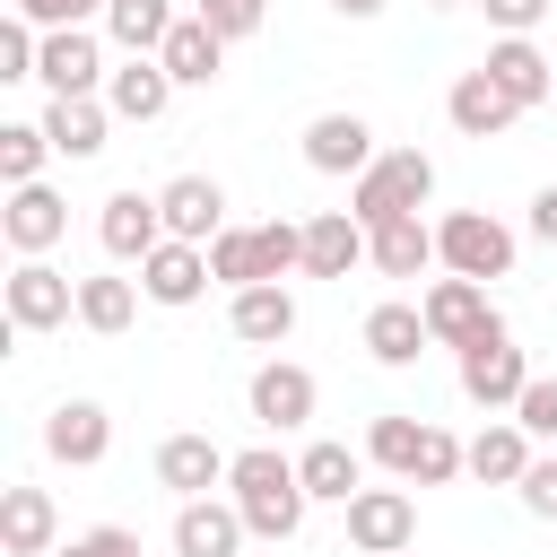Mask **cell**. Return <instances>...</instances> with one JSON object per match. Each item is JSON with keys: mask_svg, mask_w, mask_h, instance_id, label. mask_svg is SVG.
I'll list each match as a JSON object with an SVG mask.
<instances>
[{"mask_svg": "<svg viewBox=\"0 0 557 557\" xmlns=\"http://www.w3.org/2000/svg\"><path fill=\"white\" fill-rule=\"evenodd\" d=\"M383 148H374V131H366V113H313L305 122V165L313 174H366Z\"/></svg>", "mask_w": 557, "mask_h": 557, "instance_id": "cell-17", "label": "cell"}, {"mask_svg": "<svg viewBox=\"0 0 557 557\" xmlns=\"http://www.w3.org/2000/svg\"><path fill=\"white\" fill-rule=\"evenodd\" d=\"M0 235H9V252H17V261H26V252H52V244L70 235V200H61L52 183H9Z\"/></svg>", "mask_w": 557, "mask_h": 557, "instance_id": "cell-10", "label": "cell"}, {"mask_svg": "<svg viewBox=\"0 0 557 557\" xmlns=\"http://www.w3.org/2000/svg\"><path fill=\"white\" fill-rule=\"evenodd\" d=\"M252 540V522L235 513V496H183L174 505V557H235Z\"/></svg>", "mask_w": 557, "mask_h": 557, "instance_id": "cell-13", "label": "cell"}, {"mask_svg": "<svg viewBox=\"0 0 557 557\" xmlns=\"http://www.w3.org/2000/svg\"><path fill=\"white\" fill-rule=\"evenodd\" d=\"M209 270H218V287H252L261 270H252V226H218L209 235Z\"/></svg>", "mask_w": 557, "mask_h": 557, "instance_id": "cell-35", "label": "cell"}, {"mask_svg": "<svg viewBox=\"0 0 557 557\" xmlns=\"http://www.w3.org/2000/svg\"><path fill=\"white\" fill-rule=\"evenodd\" d=\"M479 9H487V26H496V35H531L557 0H479Z\"/></svg>", "mask_w": 557, "mask_h": 557, "instance_id": "cell-40", "label": "cell"}, {"mask_svg": "<svg viewBox=\"0 0 557 557\" xmlns=\"http://www.w3.org/2000/svg\"><path fill=\"white\" fill-rule=\"evenodd\" d=\"M252 270L261 278H287V270H305V226H287V218H261L252 226ZM252 278V287H261Z\"/></svg>", "mask_w": 557, "mask_h": 557, "instance_id": "cell-34", "label": "cell"}, {"mask_svg": "<svg viewBox=\"0 0 557 557\" xmlns=\"http://www.w3.org/2000/svg\"><path fill=\"white\" fill-rule=\"evenodd\" d=\"M522 470H531V435H522V418L505 409V418H487V426L470 435V479H479V487H522Z\"/></svg>", "mask_w": 557, "mask_h": 557, "instance_id": "cell-26", "label": "cell"}, {"mask_svg": "<svg viewBox=\"0 0 557 557\" xmlns=\"http://www.w3.org/2000/svg\"><path fill=\"white\" fill-rule=\"evenodd\" d=\"M357 339H366V357H374V366H418V357L435 348V331H426V313H418L409 296H383V305L366 313V331H357Z\"/></svg>", "mask_w": 557, "mask_h": 557, "instance_id": "cell-19", "label": "cell"}, {"mask_svg": "<svg viewBox=\"0 0 557 557\" xmlns=\"http://www.w3.org/2000/svg\"><path fill=\"white\" fill-rule=\"evenodd\" d=\"M479 70H487V78H496V87H505V96H513L522 113H540V104L557 96V61H548V52L531 44V35H496Z\"/></svg>", "mask_w": 557, "mask_h": 557, "instance_id": "cell-14", "label": "cell"}, {"mask_svg": "<svg viewBox=\"0 0 557 557\" xmlns=\"http://www.w3.org/2000/svg\"><path fill=\"white\" fill-rule=\"evenodd\" d=\"M0 305H9V331H61L78 313V278L52 270L44 252H26L9 278H0Z\"/></svg>", "mask_w": 557, "mask_h": 557, "instance_id": "cell-4", "label": "cell"}, {"mask_svg": "<svg viewBox=\"0 0 557 557\" xmlns=\"http://www.w3.org/2000/svg\"><path fill=\"white\" fill-rule=\"evenodd\" d=\"M78 548H87V557H139V531H122V522H96V531H78Z\"/></svg>", "mask_w": 557, "mask_h": 557, "instance_id": "cell-41", "label": "cell"}, {"mask_svg": "<svg viewBox=\"0 0 557 557\" xmlns=\"http://www.w3.org/2000/svg\"><path fill=\"white\" fill-rule=\"evenodd\" d=\"M435 252H444L453 278H505L522 244H513L505 218H487V209H453V218H435Z\"/></svg>", "mask_w": 557, "mask_h": 557, "instance_id": "cell-3", "label": "cell"}, {"mask_svg": "<svg viewBox=\"0 0 557 557\" xmlns=\"http://www.w3.org/2000/svg\"><path fill=\"white\" fill-rule=\"evenodd\" d=\"M226 496H235V513L252 522V540H296L305 531V479H296V461L278 453V444H252V453H235V470H226Z\"/></svg>", "mask_w": 557, "mask_h": 557, "instance_id": "cell-1", "label": "cell"}, {"mask_svg": "<svg viewBox=\"0 0 557 557\" xmlns=\"http://www.w3.org/2000/svg\"><path fill=\"white\" fill-rule=\"evenodd\" d=\"M244 400H252V418L270 426V435H287V426H305L313 418V374L296 366V357H270V366H252V383H244Z\"/></svg>", "mask_w": 557, "mask_h": 557, "instance_id": "cell-12", "label": "cell"}, {"mask_svg": "<svg viewBox=\"0 0 557 557\" xmlns=\"http://www.w3.org/2000/svg\"><path fill=\"white\" fill-rule=\"evenodd\" d=\"M226 331H235L244 348H278V339L296 331V296H287L278 278H261V287H235V305H226Z\"/></svg>", "mask_w": 557, "mask_h": 557, "instance_id": "cell-25", "label": "cell"}, {"mask_svg": "<svg viewBox=\"0 0 557 557\" xmlns=\"http://www.w3.org/2000/svg\"><path fill=\"white\" fill-rule=\"evenodd\" d=\"M44 131H52V157H104V131H113V104L104 96H52L44 104Z\"/></svg>", "mask_w": 557, "mask_h": 557, "instance_id": "cell-24", "label": "cell"}, {"mask_svg": "<svg viewBox=\"0 0 557 557\" xmlns=\"http://www.w3.org/2000/svg\"><path fill=\"white\" fill-rule=\"evenodd\" d=\"M174 0H104V44H122V52H157L165 35H174Z\"/></svg>", "mask_w": 557, "mask_h": 557, "instance_id": "cell-30", "label": "cell"}, {"mask_svg": "<svg viewBox=\"0 0 557 557\" xmlns=\"http://www.w3.org/2000/svg\"><path fill=\"white\" fill-rule=\"evenodd\" d=\"M209 244H183V235H165L148 261H139V296L148 305H165V313H183V305H200L209 296Z\"/></svg>", "mask_w": 557, "mask_h": 557, "instance_id": "cell-8", "label": "cell"}, {"mask_svg": "<svg viewBox=\"0 0 557 557\" xmlns=\"http://www.w3.org/2000/svg\"><path fill=\"white\" fill-rule=\"evenodd\" d=\"M296 479H305V496H313V505H348V496L366 487V453H348V444L313 435V444L296 453Z\"/></svg>", "mask_w": 557, "mask_h": 557, "instance_id": "cell-29", "label": "cell"}, {"mask_svg": "<svg viewBox=\"0 0 557 557\" xmlns=\"http://www.w3.org/2000/svg\"><path fill=\"white\" fill-rule=\"evenodd\" d=\"M226 470H235V453H218L209 435H165L157 444V487H174V496H209V487H226Z\"/></svg>", "mask_w": 557, "mask_h": 557, "instance_id": "cell-23", "label": "cell"}, {"mask_svg": "<svg viewBox=\"0 0 557 557\" xmlns=\"http://www.w3.org/2000/svg\"><path fill=\"white\" fill-rule=\"evenodd\" d=\"M52 131L44 122H0V183H44Z\"/></svg>", "mask_w": 557, "mask_h": 557, "instance_id": "cell-32", "label": "cell"}, {"mask_svg": "<svg viewBox=\"0 0 557 557\" xmlns=\"http://www.w3.org/2000/svg\"><path fill=\"white\" fill-rule=\"evenodd\" d=\"M226 44H244V35H261V17H270V0H191Z\"/></svg>", "mask_w": 557, "mask_h": 557, "instance_id": "cell-37", "label": "cell"}, {"mask_svg": "<svg viewBox=\"0 0 557 557\" xmlns=\"http://www.w3.org/2000/svg\"><path fill=\"white\" fill-rule=\"evenodd\" d=\"M513 418H522V435H531V444H557V383H548V374H531V383H522V400H513Z\"/></svg>", "mask_w": 557, "mask_h": 557, "instance_id": "cell-36", "label": "cell"}, {"mask_svg": "<svg viewBox=\"0 0 557 557\" xmlns=\"http://www.w3.org/2000/svg\"><path fill=\"white\" fill-rule=\"evenodd\" d=\"M435 200V157L426 148H383L366 174H348V218L383 226V218H418Z\"/></svg>", "mask_w": 557, "mask_h": 557, "instance_id": "cell-2", "label": "cell"}, {"mask_svg": "<svg viewBox=\"0 0 557 557\" xmlns=\"http://www.w3.org/2000/svg\"><path fill=\"white\" fill-rule=\"evenodd\" d=\"M522 513H540V522H557V453H531V470H522Z\"/></svg>", "mask_w": 557, "mask_h": 557, "instance_id": "cell-38", "label": "cell"}, {"mask_svg": "<svg viewBox=\"0 0 557 557\" xmlns=\"http://www.w3.org/2000/svg\"><path fill=\"white\" fill-rule=\"evenodd\" d=\"M157 61L174 70V87H209V78L226 70V35H218L200 9H183V17H174V35L157 44Z\"/></svg>", "mask_w": 557, "mask_h": 557, "instance_id": "cell-20", "label": "cell"}, {"mask_svg": "<svg viewBox=\"0 0 557 557\" xmlns=\"http://www.w3.org/2000/svg\"><path fill=\"white\" fill-rule=\"evenodd\" d=\"M131 313H139V278H78V322L96 339L131 331Z\"/></svg>", "mask_w": 557, "mask_h": 557, "instance_id": "cell-31", "label": "cell"}, {"mask_svg": "<svg viewBox=\"0 0 557 557\" xmlns=\"http://www.w3.org/2000/svg\"><path fill=\"white\" fill-rule=\"evenodd\" d=\"M418 313H426V331H435V348H470V339H487V331H505V313L487 305V278H435L426 296H418Z\"/></svg>", "mask_w": 557, "mask_h": 557, "instance_id": "cell-5", "label": "cell"}, {"mask_svg": "<svg viewBox=\"0 0 557 557\" xmlns=\"http://www.w3.org/2000/svg\"><path fill=\"white\" fill-rule=\"evenodd\" d=\"M531 235H540V244H548V252H557V183H548V191H540V200H531Z\"/></svg>", "mask_w": 557, "mask_h": 557, "instance_id": "cell-42", "label": "cell"}, {"mask_svg": "<svg viewBox=\"0 0 557 557\" xmlns=\"http://www.w3.org/2000/svg\"><path fill=\"white\" fill-rule=\"evenodd\" d=\"M366 235H374V252H366V261H374L383 278H426V270L444 261L426 218H383V226H366Z\"/></svg>", "mask_w": 557, "mask_h": 557, "instance_id": "cell-28", "label": "cell"}, {"mask_svg": "<svg viewBox=\"0 0 557 557\" xmlns=\"http://www.w3.org/2000/svg\"><path fill=\"white\" fill-rule=\"evenodd\" d=\"M409 540H418V496H409V479L348 496V548H357V557H409Z\"/></svg>", "mask_w": 557, "mask_h": 557, "instance_id": "cell-6", "label": "cell"}, {"mask_svg": "<svg viewBox=\"0 0 557 557\" xmlns=\"http://www.w3.org/2000/svg\"><path fill=\"white\" fill-rule=\"evenodd\" d=\"M522 383H531V366H522V348L505 339V331H487V339H470L461 348V392L496 418V409H513L522 400Z\"/></svg>", "mask_w": 557, "mask_h": 557, "instance_id": "cell-9", "label": "cell"}, {"mask_svg": "<svg viewBox=\"0 0 557 557\" xmlns=\"http://www.w3.org/2000/svg\"><path fill=\"white\" fill-rule=\"evenodd\" d=\"M366 252H374V235H366L348 209H322V218H305V278H348Z\"/></svg>", "mask_w": 557, "mask_h": 557, "instance_id": "cell-22", "label": "cell"}, {"mask_svg": "<svg viewBox=\"0 0 557 557\" xmlns=\"http://www.w3.org/2000/svg\"><path fill=\"white\" fill-rule=\"evenodd\" d=\"M444 122H453L461 139H505V131L522 122V104H513L487 70H461V78L444 87Z\"/></svg>", "mask_w": 557, "mask_h": 557, "instance_id": "cell-15", "label": "cell"}, {"mask_svg": "<svg viewBox=\"0 0 557 557\" xmlns=\"http://www.w3.org/2000/svg\"><path fill=\"white\" fill-rule=\"evenodd\" d=\"M9 9L35 17L44 35H52V26H87V17H104V0H9Z\"/></svg>", "mask_w": 557, "mask_h": 557, "instance_id": "cell-39", "label": "cell"}, {"mask_svg": "<svg viewBox=\"0 0 557 557\" xmlns=\"http://www.w3.org/2000/svg\"><path fill=\"white\" fill-rule=\"evenodd\" d=\"M44 453L70 461V470H96V461L113 453V418H104V400H61V409L44 418Z\"/></svg>", "mask_w": 557, "mask_h": 557, "instance_id": "cell-18", "label": "cell"}, {"mask_svg": "<svg viewBox=\"0 0 557 557\" xmlns=\"http://www.w3.org/2000/svg\"><path fill=\"white\" fill-rule=\"evenodd\" d=\"M435 9H461V0H435Z\"/></svg>", "mask_w": 557, "mask_h": 557, "instance_id": "cell-45", "label": "cell"}, {"mask_svg": "<svg viewBox=\"0 0 557 557\" xmlns=\"http://www.w3.org/2000/svg\"><path fill=\"white\" fill-rule=\"evenodd\" d=\"M0 540H9V557H52V548H61L52 487H9V496H0Z\"/></svg>", "mask_w": 557, "mask_h": 557, "instance_id": "cell-27", "label": "cell"}, {"mask_svg": "<svg viewBox=\"0 0 557 557\" xmlns=\"http://www.w3.org/2000/svg\"><path fill=\"white\" fill-rule=\"evenodd\" d=\"M35 78H44L52 96H104V78H113V70H104V35H96V26H52Z\"/></svg>", "mask_w": 557, "mask_h": 557, "instance_id": "cell-7", "label": "cell"}, {"mask_svg": "<svg viewBox=\"0 0 557 557\" xmlns=\"http://www.w3.org/2000/svg\"><path fill=\"white\" fill-rule=\"evenodd\" d=\"M104 104H113V122H157L174 104V70L157 52H122L113 78H104Z\"/></svg>", "mask_w": 557, "mask_h": 557, "instance_id": "cell-16", "label": "cell"}, {"mask_svg": "<svg viewBox=\"0 0 557 557\" xmlns=\"http://www.w3.org/2000/svg\"><path fill=\"white\" fill-rule=\"evenodd\" d=\"M96 244L113 252V261H148L157 244H165V209H157V191H113L104 209H96Z\"/></svg>", "mask_w": 557, "mask_h": 557, "instance_id": "cell-11", "label": "cell"}, {"mask_svg": "<svg viewBox=\"0 0 557 557\" xmlns=\"http://www.w3.org/2000/svg\"><path fill=\"white\" fill-rule=\"evenodd\" d=\"M418 435H426V418H400V409H383V418L366 426V461H383L392 479H409V461H418Z\"/></svg>", "mask_w": 557, "mask_h": 557, "instance_id": "cell-33", "label": "cell"}, {"mask_svg": "<svg viewBox=\"0 0 557 557\" xmlns=\"http://www.w3.org/2000/svg\"><path fill=\"white\" fill-rule=\"evenodd\" d=\"M52 557H87V548H78V540H70V548H52Z\"/></svg>", "mask_w": 557, "mask_h": 557, "instance_id": "cell-44", "label": "cell"}, {"mask_svg": "<svg viewBox=\"0 0 557 557\" xmlns=\"http://www.w3.org/2000/svg\"><path fill=\"white\" fill-rule=\"evenodd\" d=\"M339 17H383V0H331Z\"/></svg>", "mask_w": 557, "mask_h": 557, "instance_id": "cell-43", "label": "cell"}, {"mask_svg": "<svg viewBox=\"0 0 557 557\" xmlns=\"http://www.w3.org/2000/svg\"><path fill=\"white\" fill-rule=\"evenodd\" d=\"M157 209H165V235H183V244H209V235L226 226V191H218V174H174V183L157 191Z\"/></svg>", "mask_w": 557, "mask_h": 557, "instance_id": "cell-21", "label": "cell"}, {"mask_svg": "<svg viewBox=\"0 0 557 557\" xmlns=\"http://www.w3.org/2000/svg\"><path fill=\"white\" fill-rule=\"evenodd\" d=\"M548 104H557V96H548Z\"/></svg>", "mask_w": 557, "mask_h": 557, "instance_id": "cell-46", "label": "cell"}]
</instances>
